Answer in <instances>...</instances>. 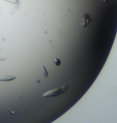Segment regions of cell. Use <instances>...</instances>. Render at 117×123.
Listing matches in <instances>:
<instances>
[{
  "mask_svg": "<svg viewBox=\"0 0 117 123\" xmlns=\"http://www.w3.org/2000/svg\"><path fill=\"white\" fill-rule=\"evenodd\" d=\"M8 110L9 112L11 113V115H15V114H16V112H15V111H11V110L10 109H9V108H8Z\"/></svg>",
  "mask_w": 117,
  "mask_h": 123,
  "instance_id": "52a82bcc",
  "label": "cell"
},
{
  "mask_svg": "<svg viewBox=\"0 0 117 123\" xmlns=\"http://www.w3.org/2000/svg\"><path fill=\"white\" fill-rule=\"evenodd\" d=\"M4 1H7V2L11 3V4H20V2L18 0H4Z\"/></svg>",
  "mask_w": 117,
  "mask_h": 123,
  "instance_id": "8992f818",
  "label": "cell"
},
{
  "mask_svg": "<svg viewBox=\"0 0 117 123\" xmlns=\"http://www.w3.org/2000/svg\"><path fill=\"white\" fill-rule=\"evenodd\" d=\"M68 88V85H65V86L61 87V88L52 90L45 93L43 95V96L44 97H53L58 96V95H61L62 94L64 93L65 92H67Z\"/></svg>",
  "mask_w": 117,
  "mask_h": 123,
  "instance_id": "6da1fadb",
  "label": "cell"
},
{
  "mask_svg": "<svg viewBox=\"0 0 117 123\" xmlns=\"http://www.w3.org/2000/svg\"><path fill=\"white\" fill-rule=\"evenodd\" d=\"M42 70H43V73L44 76L45 78H47L48 76V74L47 69H46V68L44 66H43V67H42Z\"/></svg>",
  "mask_w": 117,
  "mask_h": 123,
  "instance_id": "5b68a950",
  "label": "cell"
},
{
  "mask_svg": "<svg viewBox=\"0 0 117 123\" xmlns=\"http://www.w3.org/2000/svg\"><path fill=\"white\" fill-rule=\"evenodd\" d=\"M6 60V58L0 56V61H5Z\"/></svg>",
  "mask_w": 117,
  "mask_h": 123,
  "instance_id": "ba28073f",
  "label": "cell"
},
{
  "mask_svg": "<svg viewBox=\"0 0 117 123\" xmlns=\"http://www.w3.org/2000/svg\"><path fill=\"white\" fill-rule=\"evenodd\" d=\"M53 62H54L55 64L57 66H59L60 64H61V60L58 58H54L53 59Z\"/></svg>",
  "mask_w": 117,
  "mask_h": 123,
  "instance_id": "277c9868",
  "label": "cell"
},
{
  "mask_svg": "<svg viewBox=\"0 0 117 123\" xmlns=\"http://www.w3.org/2000/svg\"><path fill=\"white\" fill-rule=\"evenodd\" d=\"M91 21L92 19L91 18V17L89 16V14L87 13L84 14L82 16V22L80 23V25L83 28H85V27H87L88 25H89V24L91 23Z\"/></svg>",
  "mask_w": 117,
  "mask_h": 123,
  "instance_id": "7a4b0ae2",
  "label": "cell"
},
{
  "mask_svg": "<svg viewBox=\"0 0 117 123\" xmlns=\"http://www.w3.org/2000/svg\"><path fill=\"white\" fill-rule=\"evenodd\" d=\"M16 78L15 76H0V81L7 82L13 81Z\"/></svg>",
  "mask_w": 117,
  "mask_h": 123,
  "instance_id": "3957f363",
  "label": "cell"
}]
</instances>
